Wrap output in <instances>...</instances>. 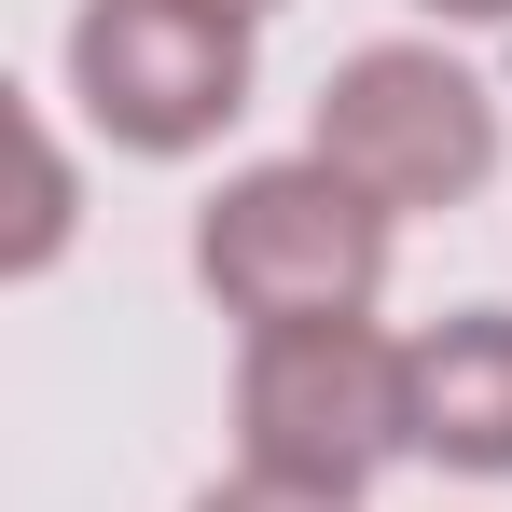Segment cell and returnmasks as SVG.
<instances>
[{"instance_id":"cell-3","label":"cell","mask_w":512,"mask_h":512,"mask_svg":"<svg viewBox=\"0 0 512 512\" xmlns=\"http://www.w3.org/2000/svg\"><path fill=\"white\" fill-rule=\"evenodd\" d=\"M305 153L346 167L388 222L471 208V194L499 180V84H485L471 56H443V42H360L333 84H319Z\"/></svg>"},{"instance_id":"cell-7","label":"cell","mask_w":512,"mask_h":512,"mask_svg":"<svg viewBox=\"0 0 512 512\" xmlns=\"http://www.w3.org/2000/svg\"><path fill=\"white\" fill-rule=\"evenodd\" d=\"M194 512H360V499H305V485H263V471H236V485H208Z\"/></svg>"},{"instance_id":"cell-9","label":"cell","mask_w":512,"mask_h":512,"mask_svg":"<svg viewBox=\"0 0 512 512\" xmlns=\"http://www.w3.org/2000/svg\"><path fill=\"white\" fill-rule=\"evenodd\" d=\"M236 14H277V0H236Z\"/></svg>"},{"instance_id":"cell-4","label":"cell","mask_w":512,"mask_h":512,"mask_svg":"<svg viewBox=\"0 0 512 512\" xmlns=\"http://www.w3.org/2000/svg\"><path fill=\"white\" fill-rule=\"evenodd\" d=\"M250 28L236 0H84L70 14V97L111 153L139 167H194L236 111H250Z\"/></svg>"},{"instance_id":"cell-6","label":"cell","mask_w":512,"mask_h":512,"mask_svg":"<svg viewBox=\"0 0 512 512\" xmlns=\"http://www.w3.org/2000/svg\"><path fill=\"white\" fill-rule=\"evenodd\" d=\"M56 250H70V153H56V125H28V222H14V277H42Z\"/></svg>"},{"instance_id":"cell-8","label":"cell","mask_w":512,"mask_h":512,"mask_svg":"<svg viewBox=\"0 0 512 512\" xmlns=\"http://www.w3.org/2000/svg\"><path fill=\"white\" fill-rule=\"evenodd\" d=\"M416 14H443V28H512V0H416Z\"/></svg>"},{"instance_id":"cell-2","label":"cell","mask_w":512,"mask_h":512,"mask_svg":"<svg viewBox=\"0 0 512 512\" xmlns=\"http://www.w3.org/2000/svg\"><path fill=\"white\" fill-rule=\"evenodd\" d=\"M388 208L360 194L319 153H277V167H236L208 208H194V277L236 333H291V319H374L388 291Z\"/></svg>"},{"instance_id":"cell-5","label":"cell","mask_w":512,"mask_h":512,"mask_svg":"<svg viewBox=\"0 0 512 512\" xmlns=\"http://www.w3.org/2000/svg\"><path fill=\"white\" fill-rule=\"evenodd\" d=\"M416 457L457 485H512V305H457L416 333Z\"/></svg>"},{"instance_id":"cell-1","label":"cell","mask_w":512,"mask_h":512,"mask_svg":"<svg viewBox=\"0 0 512 512\" xmlns=\"http://www.w3.org/2000/svg\"><path fill=\"white\" fill-rule=\"evenodd\" d=\"M388 457H416V333L291 319L236 346V471L305 499H374Z\"/></svg>"}]
</instances>
